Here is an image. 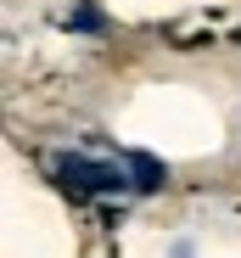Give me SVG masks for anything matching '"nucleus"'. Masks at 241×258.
Returning a JSON list of instances; mask_svg holds the SVG:
<instances>
[{
  "instance_id": "f257e3e1",
  "label": "nucleus",
  "mask_w": 241,
  "mask_h": 258,
  "mask_svg": "<svg viewBox=\"0 0 241 258\" xmlns=\"http://www.w3.org/2000/svg\"><path fill=\"white\" fill-rule=\"evenodd\" d=\"M62 174L78 191H124V174L112 163H90V157H62Z\"/></svg>"
},
{
  "instance_id": "f03ea898",
  "label": "nucleus",
  "mask_w": 241,
  "mask_h": 258,
  "mask_svg": "<svg viewBox=\"0 0 241 258\" xmlns=\"http://www.w3.org/2000/svg\"><path fill=\"white\" fill-rule=\"evenodd\" d=\"M124 168L135 174V185H140V191L163 185V163H157V157H146V152H129V157H124Z\"/></svg>"
},
{
  "instance_id": "7ed1b4c3",
  "label": "nucleus",
  "mask_w": 241,
  "mask_h": 258,
  "mask_svg": "<svg viewBox=\"0 0 241 258\" xmlns=\"http://www.w3.org/2000/svg\"><path fill=\"white\" fill-rule=\"evenodd\" d=\"M67 28H78V34H101V12L78 6V12H67Z\"/></svg>"
}]
</instances>
